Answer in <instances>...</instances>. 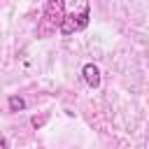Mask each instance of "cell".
Returning <instances> with one entry per match:
<instances>
[{
    "label": "cell",
    "mask_w": 149,
    "mask_h": 149,
    "mask_svg": "<svg viewBox=\"0 0 149 149\" xmlns=\"http://www.w3.org/2000/svg\"><path fill=\"white\" fill-rule=\"evenodd\" d=\"M88 12H91L88 2H81V5H79V12L65 14V19H63V23H61V28H58L61 35H72V33L84 30V28L88 26Z\"/></svg>",
    "instance_id": "1"
},
{
    "label": "cell",
    "mask_w": 149,
    "mask_h": 149,
    "mask_svg": "<svg viewBox=\"0 0 149 149\" xmlns=\"http://www.w3.org/2000/svg\"><path fill=\"white\" fill-rule=\"evenodd\" d=\"M0 149H7V137L0 135Z\"/></svg>",
    "instance_id": "5"
},
{
    "label": "cell",
    "mask_w": 149,
    "mask_h": 149,
    "mask_svg": "<svg viewBox=\"0 0 149 149\" xmlns=\"http://www.w3.org/2000/svg\"><path fill=\"white\" fill-rule=\"evenodd\" d=\"M81 74H84V81L91 86V88H98L100 86V70L93 65V63H86L81 68Z\"/></svg>",
    "instance_id": "3"
},
{
    "label": "cell",
    "mask_w": 149,
    "mask_h": 149,
    "mask_svg": "<svg viewBox=\"0 0 149 149\" xmlns=\"http://www.w3.org/2000/svg\"><path fill=\"white\" fill-rule=\"evenodd\" d=\"M65 5H63V0H51L49 5H47V9H44V19H49V21H54V23H58V28H61V23H63V19H65Z\"/></svg>",
    "instance_id": "2"
},
{
    "label": "cell",
    "mask_w": 149,
    "mask_h": 149,
    "mask_svg": "<svg viewBox=\"0 0 149 149\" xmlns=\"http://www.w3.org/2000/svg\"><path fill=\"white\" fill-rule=\"evenodd\" d=\"M23 107H26L23 98H19V95H12V98H9V109H12V112H21Z\"/></svg>",
    "instance_id": "4"
}]
</instances>
